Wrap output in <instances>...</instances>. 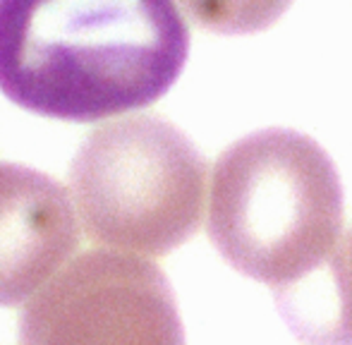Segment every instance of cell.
Segmentation results:
<instances>
[{"label": "cell", "mask_w": 352, "mask_h": 345, "mask_svg": "<svg viewBox=\"0 0 352 345\" xmlns=\"http://www.w3.org/2000/svg\"><path fill=\"white\" fill-rule=\"evenodd\" d=\"M67 177L82 228L106 247L163 257L201 223L206 161L163 118L98 125L79 144Z\"/></svg>", "instance_id": "obj_3"}, {"label": "cell", "mask_w": 352, "mask_h": 345, "mask_svg": "<svg viewBox=\"0 0 352 345\" xmlns=\"http://www.w3.org/2000/svg\"><path fill=\"white\" fill-rule=\"evenodd\" d=\"M190 53L166 0H0V91L56 120L94 122L151 106Z\"/></svg>", "instance_id": "obj_1"}, {"label": "cell", "mask_w": 352, "mask_h": 345, "mask_svg": "<svg viewBox=\"0 0 352 345\" xmlns=\"http://www.w3.org/2000/svg\"><path fill=\"white\" fill-rule=\"evenodd\" d=\"M206 230L240 274L283 295L329 269L343 243V185L311 137L285 127L232 142L211 170Z\"/></svg>", "instance_id": "obj_2"}, {"label": "cell", "mask_w": 352, "mask_h": 345, "mask_svg": "<svg viewBox=\"0 0 352 345\" xmlns=\"http://www.w3.org/2000/svg\"><path fill=\"white\" fill-rule=\"evenodd\" d=\"M19 345H185V331L153 261L91 249L24 304Z\"/></svg>", "instance_id": "obj_4"}, {"label": "cell", "mask_w": 352, "mask_h": 345, "mask_svg": "<svg viewBox=\"0 0 352 345\" xmlns=\"http://www.w3.org/2000/svg\"><path fill=\"white\" fill-rule=\"evenodd\" d=\"M333 324L329 345H352V228L329 266Z\"/></svg>", "instance_id": "obj_6"}, {"label": "cell", "mask_w": 352, "mask_h": 345, "mask_svg": "<svg viewBox=\"0 0 352 345\" xmlns=\"http://www.w3.org/2000/svg\"><path fill=\"white\" fill-rule=\"evenodd\" d=\"M72 197L58 180L0 161V307L46 288L79 247Z\"/></svg>", "instance_id": "obj_5"}]
</instances>
